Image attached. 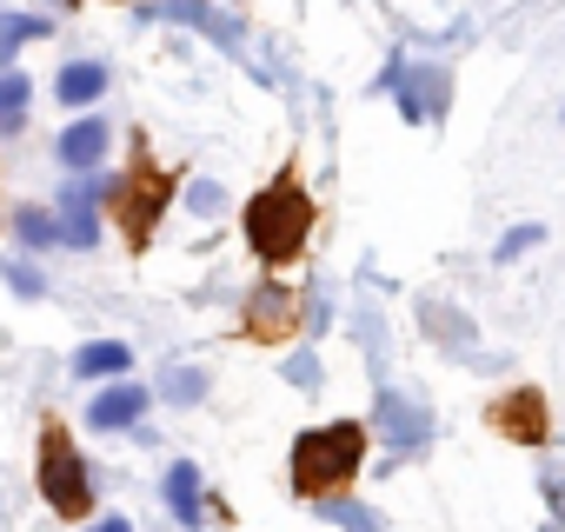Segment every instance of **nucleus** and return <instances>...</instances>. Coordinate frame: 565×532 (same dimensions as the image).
Instances as JSON below:
<instances>
[{"mask_svg": "<svg viewBox=\"0 0 565 532\" xmlns=\"http://www.w3.org/2000/svg\"><path fill=\"white\" fill-rule=\"evenodd\" d=\"M313 226H320V206H313L300 167H279V173L239 206V240H246V253L266 266V274H279V266H300L307 246H313Z\"/></svg>", "mask_w": 565, "mask_h": 532, "instance_id": "nucleus-1", "label": "nucleus"}, {"mask_svg": "<svg viewBox=\"0 0 565 532\" xmlns=\"http://www.w3.org/2000/svg\"><path fill=\"white\" fill-rule=\"evenodd\" d=\"M366 453H373V433L366 419H327V426H307L287 453V479L294 492L313 506V499H333V492H353V479L366 472Z\"/></svg>", "mask_w": 565, "mask_h": 532, "instance_id": "nucleus-2", "label": "nucleus"}, {"mask_svg": "<svg viewBox=\"0 0 565 532\" xmlns=\"http://www.w3.org/2000/svg\"><path fill=\"white\" fill-rule=\"evenodd\" d=\"M34 486H41V506H47L54 519H67V525L94 519L100 492H94V466H87L74 426L41 419V439H34Z\"/></svg>", "mask_w": 565, "mask_h": 532, "instance_id": "nucleus-3", "label": "nucleus"}, {"mask_svg": "<svg viewBox=\"0 0 565 532\" xmlns=\"http://www.w3.org/2000/svg\"><path fill=\"white\" fill-rule=\"evenodd\" d=\"M173 206V173L147 153V140L134 147V160H127V173H120V187H114V200H107V220L127 233V246L134 253H147L153 246V226H160V213Z\"/></svg>", "mask_w": 565, "mask_h": 532, "instance_id": "nucleus-4", "label": "nucleus"}, {"mask_svg": "<svg viewBox=\"0 0 565 532\" xmlns=\"http://www.w3.org/2000/svg\"><path fill=\"white\" fill-rule=\"evenodd\" d=\"M120 173H67V187L54 193V220H61V246L67 253H94L107 240V200H114Z\"/></svg>", "mask_w": 565, "mask_h": 532, "instance_id": "nucleus-5", "label": "nucleus"}, {"mask_svg": "<svg viewBox=\"0 0 565 532\" xmlns=\"http://www.w3.org/2000/svg\"><path fill=\"white\" fill-rule=\"evenodd\" d=\"M366 433H373V446H386V459H419L433 446V406L406 386H380Z\"/></svg>", "mask_w": 565, "mask_h": 532, "instance_id": "nucleus-6", "label": "nucleus"}, {"mask_svg": "<svg viewBox=\"0 0 565 532\" xmlns=\"http://www.w3.org/2000/svg\"><path fill=\"white\" fill-rule=\"evenodd\" d=\"M300 287H287V280H259L246 300H239V340L246 347H287L294 333H300Z\"/></svg>", "mask_w": 565, "mask_h": 532, "instance_id": "nucleus-7", "label": "nucleus"}, {"mask_svg": "<svg viewBox=\"0 0 565 532\" xmlns=\"http://www.w3.org/2000/svg\"><path fill=\"white\" fill-rule=\"evenodd\" d=\"M140 21H173V28H193L200 41H213L220 54L246 61V28L233 8H220V0H153V8H140Z\"/></svg>", "mask_w": 565, "mask_h": 532, "instance_id": "nucleus-8", "label": "nucleus"}, {"mask_svg": "<svg viewBox=\"0 0 565 532\" xmlns=\"http://www.w3.org/2000/svg\"><path fill=\"white\" fill-rule=\"evenodd\" d=\"M446 100H452V74L439 61H406V74L393 87L399 120L406 127H433V120H446Z\"/></svg>", "mask_w": 565, "mask_h": 532, "instance_id": "nucleus-9", "label": "nucleus"}, {"mask_svg": "<svg viewBox=\"0 0 565 532\" xmlns=\"http://www.w3.org/2000/svg\"><path fill=\"white\" fill-rule=\"evenodd\" d=\"M114 160V120L107 114H74L54 134V167L61 173H100Z\"/></svg>", "mask_w": 565, "mask_h": 532, "instance_id": "nucleus-10", "label": "nucleus"}, {"mask_svg": "<svg viewBox=\"0 0 565 532\" xmlns=\"http://www.w3.org/2000/svg\"><path fill=\"white\" fill-rule=\"evenodd\" d=\"M147 413H153V386H140V380H107V386H94V400H87V426H94L100 439L147 426Z\"/></svg>", "mask_w": 565, "mask_h": 532, "instance_id": "nucleus-11", "label": "nucleus"}, {"mask_svg": "<svg viewBox=\"0 0 565 532\" xmlns=\"http://www.w3.org/2000/svg\"><path fill=\"white\" fill-rule=\"evenodd\" d=\"M107 87H114V67H107L100 54H74V61H61V67H54V107H67V114L100 107V100H107Z\"/></svg>", "mask_w": 565, "mask_h": 532, "instance_id": "nucleus-12", "label": "nucleus"}, {"mask_svg": "<svg viewBox=\"0 0 565 532\" xmlns=\"http://www.w3.org/2000/svg\"><path fill=\"white\" fill-rule=\"evenodd\" d=\"M160 506L173 512V525L206 532V472H200L193 459H167V472H160Z\"/></svg>", "mask_w": 565, "mask_h": 532, "instance_id": "nucleus-13", "label": "nucleus"}, {"mask_svg": "<svg viewBox=\"0 0 565 532\" xmlns=\"http://www.w3.org/2000/svg\"><path fill=\"white\" fill-rule=\"evenodd\" d=\"M486 419H492L512 446H545V400H539L532 386H505V393L486 406Z\"/></svg>", "mask_w": 565, "mask_h": 532, "instance_id": "nucleus-14", "label": "nucleus"}, {"mask_svg": "<svg viewBox=\"0 0 565 532\" xmlns=\"http://www.w3.org/2000/svg\"><path fill=\"white\" fill-rule=\"evenodd\" d=\"M67 373H74L81 386H107V380H127V373H134V347H127V340H87V347H74Z\"/></svg>", "mask_w": 565, "mask_h": 532, "instance_id": "nucleus-15", "label": "nucleus"}, {"mask_svg": "<svg viewBox=\"0 0 565 532\" xmlns=\"http://www.w3.org/2000/svg\"><path fill=\"white\" fill-rule=\"evenodd\" d=\"M54 41V14H21V8H0V67H21V47Z\"/></svg>", "mask_w": 565, "mask_h": 532, "instance_id": "nucleus-16", "label": "nucleus"}, {"mask_svg": "<svg viewBox=\"0 0 565 532\" xmlns=\"http://www.w3.org/2000/svg\"><path fill=\"white\" fill-rule=\"evenodd\" d=\"M8 226H14V246L21 253H61V220H54V206H41V200H28V206H14L8 213Z\"/></svg>", "mask_w": 565, "mask_h": 532, "instance_id": "nucleus-17", "label": "nucleus"}, {"mask_svg": "<svg viewBox=\"0 0 565 532\" xmlns=\"http://www.w3.org/2000/svg\"><path fill=\"white\" fill-rule=\"evenodd\" d=\"M28 107H34V81L21 67H0V140L28 134Z\"/></svg>", "mask_w": 565, "mask_h": 532, "instance_id": "nucleus-18", "label": "nucleus"}, {"mask_svg": "<svg viewBox=\"0 0 565 532\" xmlns=\"http://www.w3.org/2000/svg\"><path fill=\"white\" fill-rule=\"evenodd\" d=\"M313 519H320V525H340V532H386V519H380L366 499H353V492L313 499Z\"/></svg>", "mask_w": 565, "mask_h": 532, "instance_id": "nucleus-19", "label": "nucleus"}, {"mask_svg": "<svg viewBox=\"0 0 565 532\" xmlns=\"http://www.w3.org/2000/svg\"><path fill=\"white\" fill-rule=\"evenodd\" d=\"M206 393H213V373H206V366H167L160 386H153V400H160V406H180V413L200 406Z\"/></svg>", "mask_w": 565, "mask_h": 532, "instance_id": "nucleus-20", "label": "nucleus"}, {"mask_svg": "<svg viewBox=\"0 0 565 532\" xmlns=\"http://www.w3.org/2000/svg\"><path fill=\"white\" fill-rule=\"evenodd\" d=\"M419 327H426V340H439L446 353H472L466 313H452V307H439V300H419Z\"/></svg>", "mask_w": 565, "mask_h": 532, "instance_id": "nucleus-21", "label": "nucleus"}, {"mask_svg": "<svg viewBox=\"0 0 565 532\" xmlns=\"http://www.w3.org/2000/svg\"><path fill=\"white\" fill-rule=\"evenodd\" d=\"M0 287H8L14 300H47L54 294V280L34 266V253H8V259H0Z\"/></svg>", "mask_w": 565, "mask_h": 532, "instance_id": "nucleus-22", "label": "nucleus"}, {"mask_svg": "<svg viewBox=\"0 0 565 532\" xmlns=\"http://www.w3.org/2000/svg\"><path fill=\"white\" fill-rule=\"evenodd\" d=\"M300 313H307V320H300V333H313V340H320V333H333V327H340V300H333V287L307 280V294H300Z\"/></svg>", "mask_w": 565, "mask_h": 532, "instance_id": "nucleus-23", "label": "nucleus"}, {"mask_svg": "<svg viewBox=\"0 0 565 532\" xmlns=\"http://www.w3.org/2000/svg\"><path fill=\"white\" fill-rule=\"evenodd\" d=\"M180 213H193V220H220L226 213V187L220 180H186V193H180Z\"/></svg>", "mask_w": 565, "mask_h": 532, "instance_id": "nucleus-24", "label": "nucleus"}, {"mask_svg": "<svg viewBox=\"0 0 565 532\" xmlns=\"http://www.w3.org/2000/svg\"><path fill=\"white\" fill-rule=\"evenodd\" d=\"M287 386H294V393H320V386H327V360H320L313 347H300V353L287 360Z\"/></svg>", "mask_w": 565, "mask_h": 532, "instance_id": "nucleus-25", "label": "nucleus"}, {"mask_svg": "<svg viewBox=\"0 0 565 532\" xmlns=\"http://www.w3.org/2000/svg\"><path fill=\"white\" fill-rule=\"evenodd\" d=\"M539 240H545V226H532V220H525V226H512V233H499V246H492V259H499V266H512V259H525V253H532Z\"/></svg>", "mask_w": 565, "mask_h": 532, "instance_id": "nucleus-26", "label": "nucleus"}, {"mask_svg": "<svg viewBox=\"0 0 565 532\" xmlns=\"http://www.w3.org/2000/svg\"><path fill=\"white\" fill-rule=\"evenodd\" d=\"M87 532H134V519H127V512H107V519H94Z\"/></svg>", "mask_w": 565, "mask_h": 532, "instance_id": "nucleus-27", "label": "nucleus"}, {"mask_svg": "<svg viewBox=\"0 0 565 532\" xmlns=\"http://www.w3.org/2000/svg\"><path fill=\"white\" fill-rule=\"evenodd\" d=\"M558 120H565V107H558Z\"/></svg>", "mask_w": 565, "mask_h": 532, "instance_id": "nucleus-28", "label": "nucleus"}, {"mask_svg": "<svg viewBox=\"0 0 565 532\" xmlns=\"http://www.w3.org/2000/svg\"><path fill=\"white\" fill-rule=\"evenodd\" d=\"M0 8H8V0H0Z\"/></svg>", "mask_w": 565, "mask_h": 532, "instance_id": "nucleus-29", "label": "nucleus"}]
</instances>
